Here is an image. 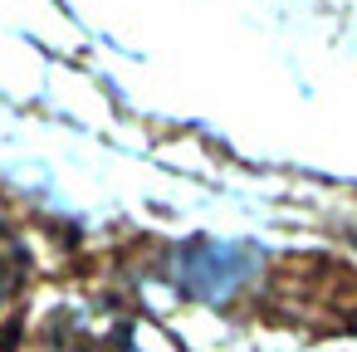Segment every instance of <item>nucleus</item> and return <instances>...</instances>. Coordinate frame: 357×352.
Returning <instances> with one entry per match:
<instances>
[{"instance_id":"1","label":"nucleus","mask_w":357,"mask_h":352,"mask_svg":"<svg viewBox=\"0 0 357 352\" xmlns=\"http://www.w3.org/2000/svg\"><path fill=\"white\" fill-rule=\"evenodd\" d=\"M181 259H186V284H191V293H201V298H220V293L235 289L240 274L255 264V254L240 250V245H191Z\"/></svg>"},{"instance_id":"2","label":"nucleus","mask_w":357,"mask_h":352,"mask_svg":"<svg viewBox=\"0 0 357 352\" xmlns=\"http://www.w3.org/2000/svg\"><path fill=\"white\" fill-rule=\"evenodd\" d=\"M25 274H30V254H25V245L15 240V230L0 220V303L15 298V289L25 284Z\"/></svg>"}]
</instances>
